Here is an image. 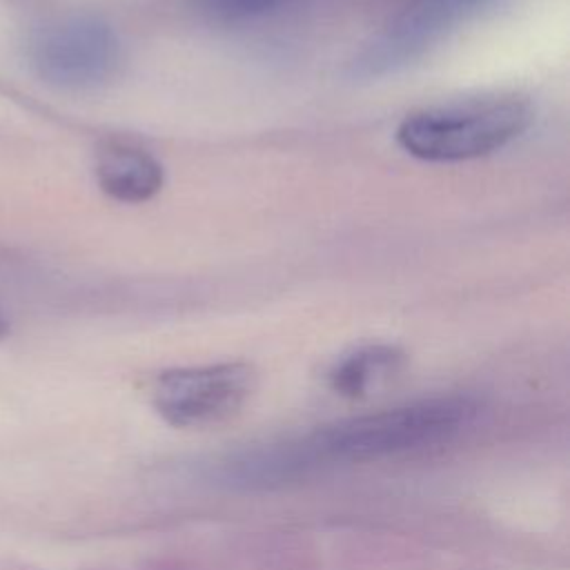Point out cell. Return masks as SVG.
<instances>
[{"mask_svg": "<svg viewBox=\"0 0 570 570\" xmlns=\"http://www.w3.org/2000/svg\"><path fill=\"white\" fill-rule=\"evenodd\" d=\"M476 405L465 396H434L347 416L294 439L305 472L330 463H367L448 443L465 430Z\"/></svg>", "mask_w": 570, "mask_h": 570, "instance_id": "cell-1", "label": "cell"}, {"mask_svg": "<svg viewBox=\"0 0 570 570\" xmlns=\"http://www.w3.org/2000/svg\"><path fill=\"white\" fill-rule=\"evenodd\" d=\"M525 98L492 96L407 114L396 127V142L428 163H461L503 149L532 122Z\"/></svg>", "mask_w": 570, "mask_h": 570, "instance_id": "cell-2", "label": "cell"}, {"mask_svg": "<svg viewBox=\"0 0 570 570\" xmlns=\"http://www.w3.org/2000/svg\"><path fill=\"white\" fill-rule=\"evenodd\" d=\"M120 40L109 24L89 16L58 18L31 40V62L40 78L65 89L105 85L120 67Z\"/></svg>", "mask_w": 570, "mask_h": 570, "instance_id": "cell-3", "label": "cell"}, {"mask_svg": "<svg viewBox=\"0 0 570 570\" xmlns=\"http://www.w3.org/2000/svg\"><path fill=\"white\" fill-rule=\"evenodd\" d=\"M256 376L247 363L225 361L167 370L151 385L156 412L176 428L218 423L238 412L254 390Z\"/></svg>", "mask_w": 570, "mask_h": 570, "instance_id": "cell-4", "label": "cell"}, {"mask_svg": "<svg viewBox=\"0 0 570 570\" xmlns=\"http://www.w3.org/2000/svg\"><path fill=\"white\" fill-rule=\"evenodd\" d=\"M485 0H414L356 58L354 73L381 76L421 56Z\"/></svg>", "mask_w": 570, "mask_h": 570, "instance_id": "cell-5", "label": "cell"}, {"mask_svg": "<svg viewBox=\"0 0 570 570\" xmlns=\"http://www.w3.org/2000/svg\"><path fill=\"white\" fill-rule=\"evenodd\" d=\"M96 180L100 189L120 203L154 198L165 180L160 160L127 140H107L96 151Z\"/></svg>", "mask_w": 570, "mask_h": 570, "instance_id": "cell-6", "label": "cell"}, {"mask_svg": "<svg viewBox=\"0 0 570 570\" xmlns=\"http://www.w3.org/2000/svg\"><path fill=\"white\" fill-rule=\"evenodd\" d=\"M403 354L392 345H363L347 352L330 370V385L343 396H363L379 379L396 370Z\"/></svg>", "mask_w": 570, "mask_h": 570, "instance_id": "cell-7", "label": "cell"}, {"mask_svg": "<svg viewBox=\"0 0 570 570\" xmlns=\"http://www.w3.org/2000/svg\"><path fill=\"white\" fill-rule=\"evenodd\" d=\"M225 16H258L276 9L283 0H200Z\"/></svg>", "mask_w": 570, "mask_h": 570, "instance_id": "cell-8", "label": "cell"}, {"mask_svg": "<svg viewBox=\"0 0 570 570\" xmlns=\"http://www.w3.org/2000/svg\"><path fill=\"white\" fill-rule=\"evenodd\" d=\"M0 332H2V321H0Z\"/></svg>", "mask_w": 570, "mask_h": 570, "instance_id": "cell-9", "label": "cell"}]
</instances>
